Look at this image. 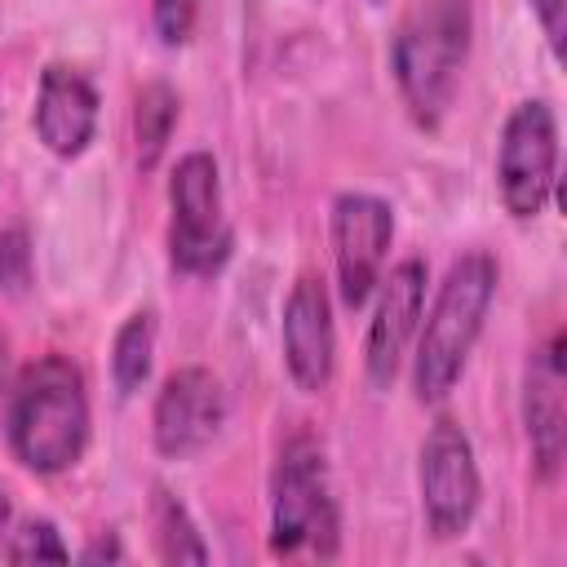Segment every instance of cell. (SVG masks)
Segmentation results:
<instances>
[{
    "label": "cell",
    "mask_w": 567,
    "mask_h": 567,
    "mask_svg": "<svg viewBox=\"0 0 567 567\" xmlns=\"http://www.w3.org/2000/svg\"><path fill=\"white\" fill-rule=\"evenodd\" d=\"M93 412L75 359L40 354L4 390V443L13 461L40 478L66 474L89 447Z\"/></svg>",
    "instance_id": "obj_1"
},
{
    "label": "cell",
    "mask_w": 567,
    "mask_h": 567,
    "mask_svg": "<svg viewBox=\"0 0 567 567\" xmlns=\"http://www.w3.org/2000/svg\"><path fill=\"white\" fill-rule=\"evenodd\" d=\"M496 284H501V266L483 248H470L447 266V275L434 288L430 310L421 315L416 341H412L416 346L412 350L416 403H443L456 390V381L483 337L487 310L496 301Z\"/></svg>",
    "instance_id": "obj_2"
},
{
    "label": "cell",
    "mask_w": 567,
    "mask_h": 567,
    "mask_svg": "<svg viewBox=\"0 0 567 567\" xmlns=\"http://www.w3.org/2000/svg\"><path fill=\"white\" fill-rule=\"evenodd\" d=\"M474 44V0H412L390 35V75L416 128H439L452 111Z\"/></svg>",
    "instance_id": "obj_3"
},
{
    "label": "cell",
    "mask_w": 567,
    "mask_h": 567,
    "mask_svg": "<svg viewBox=\"0 0 567 567\" xmlns=\"http://www.w3.org/2000/svg\"><path fill=\"white\" fill-rule=\"evenodd\" d=\"M341 505L332 496L328 456L310 434H292L279 447L270 474V554L275 558H337Z\"/></svg>",
    "instance_id": "obj_4"
},
{
    "label": "cell",
    "mask_w": 567,
    "mask_h": 567,
    "mask_svg": "<svg viewBox=\"0 0 567 567\" xmlns=\"http://www.w3.org/2000/svg\"><path fill=\"white\" fill-rule=\"evenodd\" d=\"M235 252L221 204V168L208 151H186L168 173V261L177 275L208 279Z\"/></svg>",
    "instance_id": "obj_5"
},
{
    "label": "cell",
    "mask_w": 567,
    "mask_h": 567,
    "mask_svg": "<svg viewBox=\"0 0 567 567\" xmlns=\"http://www.w3.org/2000/svg\"><path fill=\"white\" fill-rule=\"evenodd\" d=\"M558 190V115L545 97H523L496 142V195L514 221H536Z\"/></svg>",
    "instance_id": "obj_6"
},
{
    "label": "cell",
    "mask_w": 567,
    "mask_h": 567,
    "mask_svg": "<svg viewBox=\"0 0 567 567\" xmlns=\"http://www.w3.org/2000/svg\"><path fill=\"white\" fill-rule=\"evenodd\" d=\"M416 492H421V518L434 540H456L470 532L478 501H483V474L474 443L461 421L439 416L416 452Z\"/></svg>",
    "instance_id": "obj_7"
},
{
    "label": "cell",
    "mask_w": 567,
    "mask_h": 567,
    "mask_svg": "<svg viewBox=\"0 0 567 567\" xmlns=\"http://www.w3.org/2000/svg\"><path fill=\"white\" fill-rule=\"evenodd\" d=\"M328 244L341 306L363 310L385 275V257L394 244V208L372 190H341L328 208Z\"/></svg>",
    "instance_id": "obj_8"
},
{
    "label": "cell",
    "mask_w": 567,
    "mask_h": 567,
    "mask_svg": "<svg viewBox=\"0 0 567 567\" xmlns=\"http://www.w3.org/2000/svg\"><path fill=\"white\" fill-rule=\"evenodd\" d=\"M221 425H226V390L213 368L186 363L164 377L151 408V439L159 456L190 461L204 447H213Z\"/></svg>",
    "instance_id": "obj_9"
},
{
    "label": "cell",
    "mask_w": 567,
    "mask_h": 567,
    "mask_svg": "<svg viewBox=\"0 0 567 567\" xmlns=\"http://www.w3.org/2000/svg\"><path fill=\"white\" fill-rule=\"evenodd\" d=\"M425 284H430V266L421 257H403L390 266V275H381L377 284V306L368 319V337H363V372L377 390H390L425 315Z\"/></svg>",
    "instance_id": "obj_10"
},
{
    "label": "cell",
    "mask_w": 567,
    "mask_h": 567,
    "mask_svg": "<svg viewBox=\"0 0 567 567\" xmlns=\"http://www.w3.org/2000/svg\"><path fill=\"white\" fill-rule=\"evenodd\" d=\"M279 346H284V368L301 394L328 390L337 368V323H332V292L323 275L301 270L292 279L284 297Z\"/></svg>",
    "instance_id": "obj_11"
},
{
    "label": "cell",
    "mask_w": 567,
    "mask_h": 567,
    "mask_svg": "<svg viewBox=\"0 0 567 567\" xmlns=\"http://www.w3.org/2000/svg\"><path fill=\"white\" fill-rule=\"evenodd\" d=\"M563 350H567V337L558 328V332H549L545 346L532 350L527 372H523V425H527V443H532V465L545 483L558 478L563 452H567V403H563L567 363H563Z\"/></svg>",
    "instance_id": "obj_12"
},
{
    "label": "cell",
    "mask_w": 567,
    "mask_h": 567,
    "mask_svg": "<svg viewBox=\"0 0 567 567\" xmlns=\"http://www.w3.org/2000/svg\"><path fill=\"white\" fill-rule=\"evenodd\" d=\"M97 111L102 97L93 89V80L71 66V62H49L40 71L35 84V106H31V124L35 137L44 142L49 155L58 159H80L97 133Z\"/></svg>",
    "instance_id": "obj_13"
},
{
    "label": "cell",
    "mask_w": 567,
    "mask_h": 567,
    "mask_svg": "<svg viewBox=\"0 0 567 567\" xmlns=\"http://www.w3.org/2000/svg\"><path fill=\"white\" fill-rule=\"evenodd\" d=\"M177 115H182V97L168 80H146L133 97V159L142 173H151L164 151H168V137L177 128Z\"/></svg>",
    "instance_id": "obj_14"
},
{
    "label": "cell",
    "mask_w": 567,
    "mask_h": 567,
    "mask_svg": "<svg viewBox=\"0 0 567 567\" xmlns=\"http://www.w3.org/2000/svg\"><path fill=\"white\" fill-rule=\"evenodd\" d=\"M155 341H159V319L151 306L133 310L115 337H111V385L120 399H133L146 381H151V368H155Z\"/></svg>",
    "instance_id": "obj_15"
},
{
    "label": "cell",
    "mask_w": 567,
    "mask_h": 567,
    "mask_svg": "<svg viewBox=\"0 0 567 567\" xmlns=\"http://www.w3.org/2000/svg\"><path fill=\"white\" fill-rule=\"evenodd\" d=\"M151 532H155L159 563H208V545H204L190 509L164 483H155V492H151Z\"/></svg>",
    "instance_id": "obj_16"
},
{
    "label": "cell",
    "mask_w": 567,
    "mask_h": 567,
    "mask_svg": "<svg viewBox=\"0 0 567 567\" xmlns=\"http://www.w3.org/2000/svg\"><path fill=\"white\" fill-rule=\"evenodd\" d=\"M71 549L62 545V532L49 518H27L4 540V563H66Z\"/></svg>",
    "instance_id": "obj_17"
},
{
    "label": "cell",
    "mask_w": 567,
    "mask_h": 567,
    "mask_svg": "<svg viewBox=\"0 0 567 567\" xmlns=\"http://www.w3.org/2000/svg\"><path fill=\"white\" fill-rule=\"evenodd\" d=\"M31 275H35V252H31L27 226H4L0 230V292L22 297L31 288Z\"/></svg>",
    "instance_id": "obj_18"
},
{
    "label": "cell",
    "mask_w": 567,
    "mask_h": 567,
    "mask_svg": "<svg viewBox=\"0 0 567 567\" xmlns=\"http://www.w3.org/2000/svg\"><path fill=\"white\" fill-rule=\"evenodd\" d=\"M195 22H199V0H151V27L168 49L186 44L195 35Z\"/></svg>",
    "instance_id": "obj_19"
},
{
    "label": "cell",
    "mask_w": 567,
    "mask_h": 567,
    "mask_svg": "<svg viewBox=\"0 0 567 567\" xmlns=\"http://www.w3.org/2000/svg\"><path fill=\"white\" fill-rule=\"evenodd\" d=\"M545 40H549V53L563 58V31H567V0H527Z\"/></svg>",
    "instance_id": "obj_20"
},
{
    "label": "cell",
    "mask_w": 567,
    "mask_h": 567,
    "mask_svg": "<svg viewBox=\"0 0 567 567\" xmlns=\"http://www.w3.org/2000/svg\"><path fill=\"white\" fill-rule=\"evenodd\" d=\"M75 558H80V563H124V545L115 540V532H102V536H93Z\"/></svg>",
    "instance_id": "obj_21"
},
{
    "label": "cell",
    "mask_w": 567,
    "mask_h": 567,
    "mask_svg": "<svg viewBox=\"0 0 567 567\" xmlns=\"http://www.w3.org/2000/svg\"><path fill=\"white\" fill-rule=\"evenodd\" d=\"M9 523H13V501H9V492L0 487V540L9 536Z\"/></svg>",
    "instance_id": "obj_22"
},
{
    "label": "cell",
    "mask_w": 567,
    "mask_h": 567,
    "mask_svg": "<svg viewBox=\"0 0 567 567\" xmlns=\"http://www.w3.org/2000/svg\"><path fill=\"white\" fill-rule=\"evenodd\" d=\"M9 385V337L0 332V390Z\"/></svg>",
    "instance_id": "obj_23"
}]
</instances>
